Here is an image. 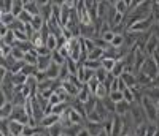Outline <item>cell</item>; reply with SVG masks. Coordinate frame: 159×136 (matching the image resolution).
I'll use <instances>...</instances> for the list:
<instances>
[{
	"mask_svg": "<svg viewBox=\"0 0 159 136\" xmlns=\"http://www.w3.org/2000/svg\"><path fill=\"white\" fill-rule=\"evenodd\" d=\"M8 32H10V27H7V25H2V35H0V36H5V35H8Z\"/></svg>",
	"mask_w": 159,
	"mask_h": 136,
	"instance_id": "cell-55",
	"label": "cell"
},
{
	"mask_svg": "<svg viewBox=\"0 0 159 136\" xmlns=\"http://www.w3.org/2000/svg\"><path fill=\"white\" fill-rule=\"evenodd\" d=\"M65 65H67L70 74H72V76H76V74H78V70H80V66H81L83 63H80V62H76V60H73V59L69 57L67 62H65Z\"/></svg>",
	"mask_w": 159,
	"mask_h": 136,
	"instance_id": "cell-23",
	"label": "cell"
},
{
	"mask_svg": "<svg viewBox=\"0 0 159 136\" xmlns=\"http://www.w3.org/2000/svg\"><path fill=\"white\" fill-rule=\"evenodd\" d=\"M121 79L124 81V84L129 87V89H132V87H135L137 86V78H135V73H123L121 74Z\"/></svg>",
	"mask_w": 159,
	"mask_h": 136,
	"instance_id": "cell-19",
	"label": "cell"
},
{
	"mask_svg": "<svg viewBox=\"0 0 159 136\" xmlns=\"http://www.w3.org/2000/svg\"><path fill=\"white\" fill-rule=\"evenodd\" d=\"M99 136H110V133H108V131H105V130H102V131L99 133Z\"/></svg>",
	"mask_w": 159,
	"mask_h": 136,
	"instance_id": "cell-58",
	"label": "cell"
},
{
	"mask_svg": "<svg viewBox=\"0 0 159 136\" xmlns=\"http://www.w3.org/2000/svg\"><path fill=\"white\" fill-rule=\"evenodd\" d=\"M110 73H111L115 78H121V74L124 73V63H123L121 60H118V62H116V65L113 66V70H111Z\"/></svg>",
	"mask_w": 159,
	"mask_h": 136,
	"instance_id": "cell-35",
	"label": "cell"
},
{
	"mask_svg": "<svg viewBox=\"0 0 159 136\" xmlns=\"http://www.w3.org/2000/svg\"><path fill=\"white\" fill-rule=\"evenodd\" d=\"M16 21V16L13 15V13H7V15H0V22H2V25H7L10 27L13 22Z\"/></svg>",
	"mask_w": 159,
	"mask_h": 136,
	"instance_id": "cell-33",
	"label": "cell"
},
{
	"mask_svg": "<svg viewBox=\"0 0 159 136\" xmlns=\"http://www.w3.org/2000/svg\"><path fill=\"white\" fill-rule=\"evenodd\" d=\"M153 86H154V87H159V76H157V78L153 81Z\"/></svg>",
	"mask_w": 159,
	"mask_h": 136,
	"instance_id": "cell-57",
	"label": "cell"
},
{
	"mask_svg": "<svg viewBox=\"0 0 159 136\" xmlns=\"http://www.w3.org/2000/svg\"><path fill=\"white\" fill-rule=\"evenodd\" d=\"M88 131L91 133V136H99V133L103 130V124H96V122H88L86 120V125Z\"/></svg>",
	"mask_w": 159,
	"mask_h": 136,
	"instance_id": "cell-18",
	"label": "cell"
},
{
	"mask_svg": "<svg viewBox=\"0 0 159 136\" xmlns=\"http://www.w3.org/2000/svg\"><path fill=\"white\" fill-rule=\"evenodd\" d=\"M105 56V49L102 48H96L94 51H91L88 54V60H102Z\"/></svg>",
	"mask_w": 159,
	"mask_h": 136,
	"instance_id": "cell-27",
	"label": "cell"
},
{
	"mask_svg": "<svg viewBox=\"0 0 159 136\" xmlns=\"http://www.w3.org/2000/svg\"><path fill=\"white\" fill-rule=\"evenodd\" d=\"M61 122V116H56V114H46L42 120H40V127H43L45 130L51 128L52 125H56Z\"/></svg>",
	"mask_w": 159,
	"mask_h": 136,
	"instance_id": "cell-7",
	"label": "cell"
},
{
	"mask_svg": "<svg viewBox=\"0 0 159 136\" xmlns=\"http://www.w3.org/2000/svg\"><path fill=\"white\" fill-rule=\"evenodd\" d=\"M156 106H157V114H159V103H157V104H156Z\"/></svg>",
	"mask_w": 159,
	"mask_h": 136,
	"instance_id": "cell-59",
	"label": "cell"
},
{
	"mask_svg": "<svg viewBox=\"0 0 159 136\" xmlns=\"http://www.w3.org/2000/svg\"><path fill=\"white\" fill-rule=\"evenodd\" d=\"M116 62H118V60H113V59H105V57H103V59H102V68H105V70H107V71L110 73V71L113 70V66L116 65Z\"/></svg>",
	"mask_w": 159,
	"mask_h": 136,
	"instance_id": "cell-42",
	"label": "cell"
},
{
	"mask_svg": "<svg viewBox=\"0 0 159 136\" xmlns=\"http://www.w3.org/2000/svg\"><path fill=\"white\" fill-rule=\"evenodd\" d=\"M129 114H130L132 120H134V124H137V127L145 124V120H147V116H145V111H143L142 104H132Z\"/></svg>",
	"mask_w": 159,
	"mask_h": 136,
	"instance_id": "cell-4",
	"label": "cell"
},
{
	"mask_svg": "<svg viewBox=\"0 0 159 136\" xmlns=\"http://www.w3.org/2000/svg\"><path fill=\"white\" fill-rule=\"evenodd\" d=\"M15 36H16V41H30V40H29V35L25 33L24 30L15 32Z\"/></svg>",
	"mask_w": 159,
	"mask_h": 136,
	"instance_id": "cell-52",
	"label": "cell"
},
{
	"mask_svg": "<svg viewBox=\"0 0 159 136\" xmlns=\"http://www.w3.org/2000/svg\"><path fill=\"white\" fill-rule=\"evenodd\" d=\"M37 71H38L37 66H35V65H29V63H25V65L22 66V70H21V73L25 74V76H32V74H35Z\"/></svg>",
	"mask_w": 159,
	"mask_h": 136,
	"instance_id": "cell-41",
	"label": "cell"
},
{
	"mask_svg": "<svg viewBox=\"0 0 159 136\" xmlns=\"http://www.w3.org/2000/svg\"><path fill=\"white\" fill-rule=\"evenodd\" d=\"M108 97L111 98V101L118 103V101H123V100H124V93H123V92H119V90H116V92H110Z\"/></svg>",
	"mask_w": 159,
	"mask_h": 136,
	"instance_id": "cell-47",
	"label": "cell"
},
{
	"mask_svg": "<svg viewBox=\"0 0 159 136\" xmlns=\"http://www.w3.org/2000/svg\"><path fill=\"white\" fill-rule=\"evenodd\" d=\"M46 134L48 136H62L64 134V127L61 125V122H59V124H56V125H52L51 128H48L46 130Z\"/></svg>",
	"mask_w": 159,
	"mask_h": 136,
	"instance_id": "cell-30",
	"label": "cell"
},
{
	"mask_svg": "<svg viewBox=\"0 0 159 136\" xmlns=\"http://www.w3.org/2000/svg\"><path fill=\"white\" fill-rule=\"evenodd\" d=\"M59 103H62V101H61V98H59V95L54 92V93H52V97L49 98V104H51V106H56V104H59Z\"/></svg>",
	"mask_w": 159,
	"mask_h": 136,
	"instance_id": "cell-54",
	"label": "cell"
},
{
	"mask_svg": "<svg viewBox=\"0 0 159 136\" xmlns=\"http://www.w3.org/2000/svg\"><path fill=\"white\" fill-rule=\"evenodd\" d=\"M40 16H42L46 22L52 18V2H46L43 6H40Z\"/></svg>",
	"mask_w": 159,
	"mask_h": 136,
	"instance_id": "cell-12",
	"label": "cell"
},
{
	"mask_svg": "<svg viewBox=\"0 0 159 136\" xmlns=\"http://www.w3.org/2000/svg\"><path fill=\"white\" fill-rule=\"evenodd\" d=\"M35 51H37V54H38V57H45V56H51V51L43 45V46H38V48H35Z\"/></svg>",
	"mask_w": 159,
	"mask_h": 136,
	"instance_id": "cell-51",
	"label": "cell"
},
{
	"mask_svg": "<svg viewBox=\"0 0 159 136\" xmlns=\"http://www.w3.org/2000/svg\"><path fill=\"white\" fill-rule=\"evenodd\" d=\"M111 134L110 136H121L123 134V130H124V122H123V117L121 116H113L111 119Z\"/></svg>",
	"mask_w": 159,
	"mask_h": 136,
	"instance_id": "cell-5",
	"label": "cell"
},
{
	"mask_svg": "<svg viewBox=\"0 0 159 136\" xmlns=\"http://www.w3.org/2000/svg\"><path fill=\"white\" fill-rule=\"evenodd\" d=\"M83 65H84L86 68H89V70L97 71L99 68H102V60H86Z\"/></svg>",
	"mask_w": 159,
	"mask_h": 136,
	"instance_id": "cell-38",
	"label": "cell"
},
{
	"mask_svg": "<svg viewBox=\"0 0 159 136\" xmlns=\"http://www.w3.org/2000/svg\"><path fill=\"white\" fill-rule=\"evenodd\" d=\"M11 120H16V122H21L24 125H29V120H30V116L27 114L24 106H15V109L11 113Z\"/></svg>",
	"mask_w": 159,
	"mask_h": 136,
	"instance_id": "cell-3",
	"label": "cell"
},
{
	"mask_svg": "<svg viewBox=\"0 0 159 136\" xmlns=\"http://www.w3.org/2000/svg\"><path fill=\"white\" fill-rule=\"evenodd\" d=\"M69 113H70V120H72V124H78V125H83V122L86 120L81 114H80L78 111H75L73 108L70 106V109H69Z\"/></svg>",
	"mask_w": 159,
	"mask_h": 136,
	"instance_id": "cell-25",
	"label": "cell"
},
{
	"mask_svg": "<svg viewBox=\"0 0 159 136\" xmlns=\"http://www.w3.org/2000/svg\"><path fill=\"white\" fill-rule=\"evenodd\" d=\"M24 10L27 13H30L32 16H38L40 15V6L37 5V0H25Z\"/></svg>",
	"mask_w": 159,
	"mask_h": 136,
	"instance_id": "cell-11",
	"label": "cell"
},
{
	"mask_svg": "<svg viewBox=\"0 0 159 136\" xmlns=\"http://www.w3.org/2000/svg\"><path fill=\"white\" fill-rule=\"evenodd\" d=\"M52 59L51 56H45V57H38V63H37V70L38 71H46L48 68L51 66Z\"/></svg>",
	"mask_w": 159,
	"mask_h": 136,
	"instance_id": "cell-15",
	"label": "cell"
},
{
	"mask_svg": "<svg viewBox=\"0 0 159 136\" xmlns=\"http://www.w3.org/2000/svg\"><path fill=\"white\" fill-rule=\"evenodd\" d=\"M88 86H89V90H91V93H92V97H94V95H96V90H97V87L100 86V83H99V81L96 79V76H94V78H92V79L89 81V83H88Z\"/></svg>",
	"mask_w": 159,
	"mask_h": 136,
	"instance_id": "cell-48",
	"label": "cell"
},
{
	"mask_svg": "<svg viewBox=\"0 0 159 136\" xmlns=\"http://www.w3.org/2000/svg\"><path fill=\"white\" fill-rule=\"evenodd\" d=\"M25 81H27V76H25V74H22V73H13V78H11L13 86H25Z\"/></svg>",
	"mask_w": 159,
	"mask_h": 136,
	"instance_id": "cell-29",
	"label": "cell"
},
{
	"mask_svg": "<svg viewBox=\"0 0 159 136\" xmlns=\"http://www.w3.org/2000/svg\"><path fill=\"white\" fill-rule=\"evenodd\" d=\"M130 103H127L126 100H123V101H118L116 103V114L118 116H126L129 111H130Z\"/></svg>",
	"mask_w": 159,
	"mask_h": 136,
	"instance_id": "cell-21",
	"label": "cell"
},
{
	"mask_svg": "<svg viewBox=\"0 0 159 136\" xmlns=\"http://www.w3.org/2000/svg\"><path fill=\"white\" fill-rule=\"evenodd\" d=\"M18 19H19V21H21L22 24H25V25H27V24H30V22H32L34 16L30 15V13H27V11L24 10V11L21 13V15H19V18H18Z\"/></svg>",
	"mask_w": 159,
	"mask_h": 136,
	"instance_id": "cell-43",
	"label": "cell"
},
{
	"mask_svg": "<svg viewBox=\"0 0 159 136\" xmlns=\"http://www.w3.org/2000/svg\"><path fill=\"white\" fill-rule=\"evenodd\" d=\"M62 136H67V134H62Z\"/></svg>",
	"mask_w": 159,
	"mask_h": 136,
	"instance_id": "cell-61",
	"label": "cell"
},
{
	"mask_svg": "<svg viewBox=\"0 0 159 136\" xmlns=\"http://www.w3.org/2000/svg\"><path fill=\"white\" fill-rule=\"evenodd\" d=\"M51 59H52V63H56V65H59V66H62V65H65V62H67V59H65L62 54L56 49V51H52V54H51Z\"/></svg>",
	"mask_w": 159,
	"mask_h": 136,
	"instance_id": "cell-31",
	"label": "cell"
},
{
	"mask_svg": "<svg viewBox=\"0 0 159 136\" xmlns=\"http://www.w3.org/2000/svg\"><path fill=\"white\" fill-rule=\"evenodd\" d=\"M76 76H78V79L81 81L83 84H88L89 81L96 76V71H94V70H89V68H86L84 65H81V66H80V70H78V74H76Z\"/></svg>",
	"mask_w": 159,
	"mask_h": 136,
	"instance_id": "cell-6",
	"label": "cell"
},
{
	"mask_svg": "<svg viewBox=\"0 0 159 136\" xmlns=\"http://www.w3.org/2000/svg\"><path fill=\"white\" fill-rule=\"evenodd\" d=\"M59 73H61V66L56 63H51V66L46 70V78L56 81V79H59Z\"/></svg>",
	"mask_w": 159,
	"mask_h": 136,
	"instance_id": "cell-20",
	"label": "cell"
},
{
	"mask_svg": "<svg viewBox=\"0 0 159 136\" xmlns=\"http://www.w3.org/2000/svg\"><path fill=\"white\" fill-rule=\"evenodd\" d=\"M45 24H46V21L42 18V16H34V19H32V22H30V25H32V29L35 30V32H40L45 27Z\"/></svg>",
	"mask_w": 159,
	"mask_h": 136,
	"instance_id": "cell-24",
	"label": "cell"
},
{
	"mask_svg": "<svg viewBox=\"0 0 159 136\" xmlns=\"http://www.w3.org/2000/svg\"><path fill=\"white\" fill-rule=\"evenodd\" d=\"M13 10V0H3L0 3V15H7V13H11Z\"/></svg>",
	"mask_w": 159,
	"mask_h": 136,
	"instance_id": "cell-36",
	"label": "cell"
},
{
	"mask_svg": "<svg viewBox=\"0 0 159 136\" xmlns=\"http://www.w3.org/2000/svg\"><path fill=\"white\" fill-rule=\"evenodd\" d=\"M24 62L29 63V65H35V66H37V63H38V54H37L35 48H34L30 52H27V54L24 56Z\"/></svg>",
	"mask_w": 159,
	"mask_h": 136,
	"instance_id": "cell-26",
	"label": "cell"
},
{
	"mask_svg": "<svg viewBox=\"0 0 159 136\" xmlns=\"http://www.w3.org/2000/svg\"><path fill=\"white\" fill-rule=\"evenodd\" d=\"M62 87H64V90L67 92L69 95H72L73 98H76L78 97V93H80V89L73 84V83H70V81L67 79V81H62Z\"/></svg>",
	"mask_w": 159,
	"mask_h": 136,
	"instance_id": "cell-14",
	"label": "cell"
},
{
	"mask_svg": "<svg viewBox=\"0 0 159 136\" xmlns=\"http://www.w3.org/2000/svg\"><path fill=\"white\" fill-rule=\"evenodd\" d=\"M13 51V46H8L5 43H0V54H2V57H8Z\"/></svg>",
	"mask_w": 159,
	"mask_h": 136,
	"instance_id": "cell-49",
	"label": "cell"
},
{
	"mask_svg": "<svg viewBox=\"0 0 159 136\" xmlns=\"http://www.w3.org/2000/svg\"><path fill=\"white\" fill-rule=\"evenodd\" d=\"M13 109H15V104H13L11 101L2 104V106H0V119H10Z\"/></svg>",
	"mask_w": 159,
	"mask_h": 136,
	"instance_id": "cell-17",
	"label": "cell"
},
{
	"mask_svg": "<svg viewBox=\"0 0 159 136\" xmlns=\"http://www.w3.org/2000/svg\"><path fill=\"white\" fill-rule=\"evenodd\" d=\"M24 3H25V0H24V2H22V0H13V10H11V13L16 16V19L24 11Z\"/></svg>",
	"mask_w": 159,
	"mask_h": 136,
	"instance_id": "cell-28",
	"label": "cell"
},
{
	"mask_svg": "<svg viewBox=\"0 0 159 136\" xmlns=\"http://www.w3.org/2000/svg\"><path fill=\"white\" fill-rule=\"evenodd\" d=\"M10 136H15V134H10Z\"/></svg>",
	"mask_w": 159,
	"mask_h": 136,
	"instance_id": "cell-60",
	"label": "cell"
},
{
	"mask_svg": "<svg viewBox=\"0 0 159 136\" xmlns=\"http://www.w3.org/2000/svg\"><path fill=\"white\" fill-rule=\"evenodd\" d=\"M111 3L110 2H99V8H97V19L105 21L108 15V10H110Z\"/></svg>",
	"mask_w": 159,
	"mask_h": 136,
	"instance_id": "cell-10",
	"label": "cell"
},
{
	"mask_svg": "<svg viewBox=\"0 0 159 136\" xmlns=\"http://www.w3.org/2000/svg\"><path fill=\"white\" fill-rule=\"evenodd\" d=\"M143 97H148L153 103H159V87L150 86V87H145L143 89Z\"/></svg>",
	"mask_w": 159,
	"mask_h": 136,
	"instance_id": "cell-9",
	"label": "cell"
},
{
	"mask_svg": "<svg viewBox=\"0 0 159 136\" xmlns=\"http://www.w3.org/2000/svg\"><path fill=\"white\" fill-rule=\"evenodd\" d=\"M157 24H159V22H157Z\"/></svg>",
	"mask_w": 159,
	"mask_h": 136,
	"instance_id": "cell-62",
	"label": "cell"
},
{
	"mask_svg": "<svg viewBox=\"0 0 159 136\" xmlns=\"http://www.w3.org/2000/svg\"><path fill=\"white\" fill-rule=\"evenodd\" d=\"M10 119H2L0 122V136H10Z\"/></svg>",
	"mask_w": 159,
	"mask_h": 136,
	"instance_id": "cell-34",
	"label": "cell"
},
{
	"mask_svg": "<svg viewBox=\"0 0 159 136\" xmlns=\"http://www.w3.org/2000/svg\"><path fill=\"white\" fill-rule=\"evenodd\" d=\"M124 100L127 101V103H130V104H134V101H135V95H134V92H132V89H126L124 92Z\"/></svg>",
	"mask_w": 159,
	"mask_h": 136,
	"instance_id": "cell-46",
	"label": "cell"
},
{
	"mask_svg": "<svg viewBox=\"0 0 159 136\" xmlns=\"http://www.w3.org/2000/svg\"><path fill=\"white\" fill-rule=\"evenodd\" d=\"M11 56H13V57H15V59H16V60L19 62V60H24V56H25V54H24V52H22V51H21L19 48H16V46H13V51H11Z\"/></svg>",
	"mask_w": 159,
	"mask_h": 136,
	"instance_id": "cell-50",
	"label": "cell"
},
{
	"mask_svg": "<svg viewBox=\"0 0 159 136\" xmlns=\"http://www.w3.org/2000/svg\"><path fill=\"white\" fill-rule=\"evenodd\" d=\"M89 98H92V93H91V90H89V86H88V84H84V86H83V89L80 90L76 100H78V101H81V103H86Z\"/></svg>",
	"mask_w": 159,
	"mask_h": 136,
	"instance_id": "cell-22",
	"label": "cell"
},
{
	"mask_svg": "<svg viewBox=\"0 0 159 136\" xmlns=\"http://www.w3.org/2000/svg\"><path fill=\"white\" fill-rule=\"evenodd\" d=\"M111 46L113 48H123L124 46V35H115L113 41H111Z\"/></svg>",
	"mask_w": 159,
	"mask_h": 136,
	"instance_id": "cell-45",
	"label": "cell"
},
{
	"mask_svg": "<svg viewBox=\"0 0 159 136\" xmlns=\"http://www.w3.org/2000/svg\"><path fill=\"white\" fill-rule=\"evenodd\" d=\"M151 16L154 22H159V2H151Z\"/></svg>",
	"mask_w": 159,
	"mask_h": 136,
	"instance_id": "cell-44",
	"label": "cell"
},
{
	"mask_svg": "<svg viewBox=\"0 0 159 136\" xmlns=\"http://www.w3.org/2000/svg\"><path fill=\"white\" fill-rule=\"evenodd\" d=\"M140 104H142L143 111H145L147 120H148V122H154V124H156V120H159V114H157V106H156V103H153L148 97H143V98L140 100Z\"/></svg>",
	"mask_w": 159,
	"mask_h": 136,
	"instance_id": "cell-1",
	"label": "cell"
},
{
	"mask_svg": "<svg viewBox=\"0 0 159 136\" xmlns=\"http://www.w3.org/2000/svg\"><path fill=\"white\" fill-rule=\"evenodd\" d=\"M135 78H137V84H139V86H142L143 89H145V87L153 86V79H151L150 76H147L145 73H142V71L135 73Z\"/></svg>",
	"mask_w": 159,
	"mask_h": 136,
	"instance_id": "cell-13",
	"label": "cell"
},
{
	"mask_svg": "<svg viewBox=\"0 0 159 136\" xmlns=\"http://www.w3.org/2000/svg\"><path fill=\"white\" fill-rule=\"evenodd\" d=\"M24 124H21V122H16V120H11L10 119V133L15 134V136H21L22 131H24Z\"/></svg>",
	"mask_w": 159,
	"mask_h": 136,
	"instance_id": "cell-16",
	"label": "cell"
},
{
	"mask_svg": "<svg viewBox=\"0 0 159 136\" xmlns=\"http://www.w3.org/2000/svg\"><path fill=\"white\" fill-rule=\"evenodd\" d=\"M140 71L145 73L147 76H150L153 81L159 76V68H157V65H156V62H154L153 57H148L147 60H145V63H143L142 68H140Z\"/></svg>",
	"mask_w": 159,
	"mask_h": 136,
	"instance_id": "cell-2",
	"label": "cell"
},
{
	"mask_svg": "<svg viewBox=\"0 0 159 136\" xmlns=\"http://www.w3.org/2000/svg\"><path fill=\"white\" fill-rule=\"evenodd\" d=\"M157 49H159V40L154 35H150V38L147 40V43H145V52H147V56L151 57Z\"/></svg>",
	"mask_w": 159,
	"mask_h": 136,
	"instance_id": "cell-8",
	"label": "cell"
},
{
	"mask_svg": "<svg viewBox=\"0 0 159 136\" xmlns=\"http://www.w3.org/2000/svg\"><path fill=\"white\" fill-rule=\"evenodd\" d=\"M45 46H46V48H48V49H49L51 52H52V51H56V49H57V36L51 33V35H49V36L46 38V41H45Z\"/></svg>",
	"mask_w": 159,
	"mask_h": 136,
	"instance_id": "cell-32",
	"label": "cell"
},
{
	"mask_svg": "<svg viewBox=\"0 0 159 136\" xmlns=\"http://www.w3.org/2000/svg\"><path fill=\"white\" fill-rule=\"evenodd\" d=\"M78 136H91V133H89V131H88V128L84 127V128H83L81 131L78 133Z\"/></svg>",
	"mask_w": 159,
	"mask_h": 136,
	"instance_id": "cell-56",
	"label": "cell"
},
{
	"mask_svg": "<svg viewBox=\"0 0 159 136\" xmlns=\"http://www.w3.org/2000/svg\"><path fill=\"white\" fill-rule=\"evenodd\" d=\"M86 120L88 122H96V124H103V117L100 116V114H97L96 111H92V113H89L88 114V117H86Z\"/></svg>",
	"mask_w": 159,
	"mask_h": 136,
	"instance_id": "cell-39",
	"label": "cell"
},
{
	"mask_svg": "<svg viewBox=\"0 0 159 136\" xmlns=\"http://www.w3.org/2000/svg\"><path fill=\"white\" fill-rule=\"evenodd\" d=\"M115 35H116V33H113V30H111V32H107V33H105V35H102L100 38L103 40V41H107L108 45H111V41H113V38H115Z\"/></svg>",
	"mask_w": 159,
	"mask_h": 136,
	"instance_id": "cell-53",
	"label": "cell"
},
{
	"mask_svg": "<svg viewBox=\"0 0 159 136\" xmlns=\"http://www.w3.org/2000/svg\"><path fill=\"white\" fill-rule=\"evenodd\" d=\"M107 78H108V71L105 70V68H99V70L96 71V79L100 84H103L105 81H107Z\"/></svg>",
	"mask_w": 159,
	"mask_h": 136,
	"instance_id": "cell-40",
	"label": "cell"
},
{
	"mask_svg": "<svg viewBox=\"0 0 159 136\" xmlns=\"http://www.w3.org/2000/svg\"><path fill=\"white\" fill-rule=\"evenodd\" d=\"M115 8H116V11L119 13V15H123V16L127 15V3L124 2V0H118V2H115Z\"/></svg>",
	"mask_w": 159,
	"mask_h": 136,
	"instance_id": "cell-37",
	"label": "cell"
}]
</instances>
